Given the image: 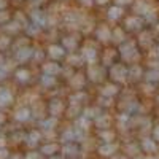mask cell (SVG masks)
Wrapping results in <instances>:
<instances>
[{"label":"cell","mask_w":159,"mask_h":159,"mask_svg":"<svg viewBox=\"0 0 159 159\" xmlns=\"http://www.w3.org/2000/svg\"><path fill=\"white\" fill-rule=\"evenodd\" d=\"M119 15H121V10H118V8H111V10H110V18L115 19V18H118Z\"/></svg>","instance_id":"6da1fadb"},{"label":"cell","mask_w":159,"mask_h":159,"mask_svg":"<svg viewBox=\"0 0 159 159\" xmlns=\"http://www.w3.org/2000/svg\"><path fill=\"white\" fill-rule=\"evenodd\" d=\"M124 2H130V0H119V3H124Z\"/></svg>","instance_id":"7a4b0ae2"},{"label":"cell","mask_w":159,"mask_h":159,"mask_svg":"<svg viewBox=\"0 0 159 159\" xmlns=\"http://www.w3.org/2000/svg\"><path fill=\"white\" fill-rule=\"evenodd\" d=\"M97 2H99V3H103V2H107V0H97Z\"/></svg>","instance_id":"3957f363"}]
</instances>
